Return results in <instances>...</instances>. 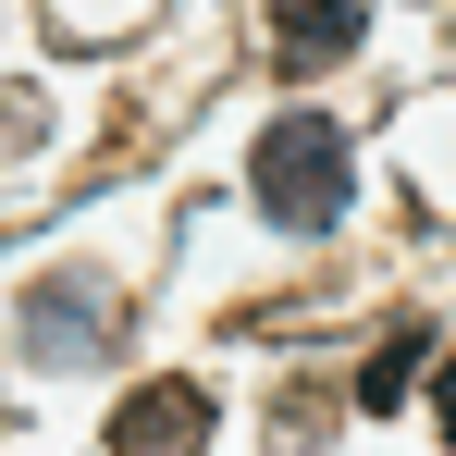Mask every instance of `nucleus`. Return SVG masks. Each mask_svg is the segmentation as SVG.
<instances>
[{"mask_svg":"<svg viewBox=\"0 0 456 456\" xmlns=\"http://www.w3.org/2000/svg\"><path fill=\"white\" fill-rule=\"evenodd\" d=\"M247 185H259V210L284 234H333L346 223V124L333 111H284V124H259V149H247Z\"/></svg>","mask_w":456,"mask_h":456,"instance_id":"obj_1","label":"nucleus"},{"mask_svg":"<svg viewBox=\"0 0 456 456\" xmlns=\"http://www.w3.org/2000/svg\"><path fill=\"white\" fill-rule=\"evenodd\" d=\"M111 456H210V382L160 370L111 407Z\"/></svg>","mask_w":456,"mask_h":456,"instance_id":"obj_2","label":"nucleus"},{"mask_svg":"<svg viewBox=\"0 0 456 456\" xmlns=\"http://www.w3.org/2000/svg\"><path fill=\"white\" fill-rule=\"evenodd\" d=\"M259 12H272L284 62H346V50L370 37V0H259Z\"/></svg>","mask_w":456,"mask_h":456,"instance_id":"obj_3","label":"nucleus"},{"mask_svg":"<svg viewBox=\"0 0 456 456\" xmlns=\"http://www.w3.org/2000/svg\"><path fill=\"white\" fill-rule=\"evenodd\" d=\"M99 321H111V297H99V284H50V297L25 308V333H37L50 358H75V346L99 333Z\"/></svg>","mask_w":456,"mask_h":456,"instance_id":"obj_4","label":"nucleus"},{"mask_svg":"<svg viewBox=\"0 0 456 456\" xmlns=\"http://www.w3.org/2000/svg\"><path fill=\"white\" fill-rule=\"evenodd\" d=\"M432 370V333H419V321H407V333H382L370 346V370H358V407H407V382Z\"/></svg>","mask_w":456,"mask_h":456,"instance_id":"obj_5","label":"nucleus"},{"mask_svg":"<svg viewBox=\"0 0 456 456\" xmlns=\"http://www.w3.org/2000/svg\"><path fill=\"white\" fill-rule=\"evenodd\" d=\"M444 432H456V358H444Z\"/></svg>","mask_w":456,"mask_h":456,"instance_id":"obj_6","label":"nucleus"}]
</instances>
